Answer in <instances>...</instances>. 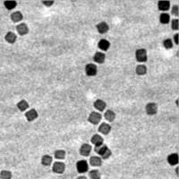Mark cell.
<instances>
[{"mask_svg":"<svg viewBox=\"0 0 179 179\" xmlns=\"http://www.w3.org/2000/svg\"><path fill=\"white\" fill-rule=\"evenodd\" d=\"M95 152H96L98 154H99L100 157H101L102 159H109L111 156V154H112V152H111L110 150L109 149V147H108L107 145H103V144L100 145V146H98V147H96V148H95Z\"/></svg>","mask_w":179,"mask_h":179,"instance_id":"cell-1","label":"cell"},{"mask_svg":"<svg viewBox=\"0 0 179 179\" xmlns=\"http://www.w3.org/2000/svg\"><path fill=\"white\" fill-rule=\"evenodd\" d=\"M135 57L138 62H141L144 63L147 61L148 56H147V51L144 48H139L135 52Z\"/></svg>","mask_w":179,"mask_h":179,"instance_id":"cell-2","label":"cell"},{"mask_svg":"<svg viewBox=\"0 0 179 179\" xmlns=\"http://www.w3.org/2000/svg\"><path fill=\"white\" fill-rule=\"evenodd\" d=\"M76 168L78 173L80 174H84L88 171L89 169V164L86 160H79L76 163Z\"/></svg>","mask_w":179,"mask_h":179,"instance_id":"cell-3","label":"cell"},{"mask_svg":"<svg viewBox=\"0 0 179 179\" xmlns=\"http://www.w3.org/2000/svg\"><path fill=\"white\" fill-rule=\"evenodd\" d=\"M66 170V165L63 162L56 161L52 166V171L55 174H63Z\"/></svg>","mask_w":179,"mask_h":179,"instance_id":"cell-4","label":"cell"},{"mask_svg":"<svg viewBox=\"0 0 179 179\" xmlns=\"http://www.w3.org/2000/svg\"><path fill=\"white\" fill-rule=\"evenodd\" d=\"M89 122L91 123L92 124H97L99 123V121L101 120V115L98 113V112H91L89 116V118H88Z\"/></svg>","mask_w":179,"mask_h":179,"instance_id":"cell-5","label":"cell"},{"mask_svg":"<svg viewBox=\"0 0 179 179\" xmlns=\"http://www.w3.org/2000/svg\"><path fill=\"white\" fill-rule=\"evenodd\" d=\"M97 66L94 64H88L85 66V73L89 76H94L97 74Z\"/></svg>","mask_w":179,"mask_h":179,"instance_id":"cell-6","label":"cell"},{"mask_svg":"<svg viewBox=\"0 0 179 179\" xmlns=\"http://www.w3.org/2000/svg\"><path fill=\"white\" fill-rule=\"evenodd\" d=\"M145 109H146V113L149 116H153V115L157 114V112H158V106H157L156 103H152H152L147 104Z\"/></svg>","mask_w":179,"mask_h":179,"instance_id":"cell-7","label":"cell"},{"mask_svg":"<svg viewBox=\"0 0 179 179\" xmlns=\"http://www.w3.org/2000/svg\"><path fill=\"white\" fill-rule=\"evenodd\" d=\"M96 28H97V30H98V31L100 34L107 33V32L109 31V25H108V23H105V22H101V23H98Z\"/></svg>","mask_w":179,"mask_h":179,"instance_id":"cell-8","label":"cell"},{"mask_svg":"<svg viewBox=\"0 0 179 179\" xmlns=\"http://www.w3.org/2000/svg\"><path fill=\"white\" fill-rule=\"evenodd\" d=\"M91 152V146L88 143H83L80 148V154L85 157L89 156Z\"/></svg>","mask_w":179,"mask_h":179,"instance_id":"cell-9","label":"cell"},{"mask_svg":"<svg viewBox=\"0 0 179 179\" xmlns=\"http://www.w3.org/2000/svg\"><path fill=\"white\" fill-rule=\"evenodd\" d=\"M16 30L17 32L19 33V35L21 36H23L25 34H27L29 32V28H28L27 24L25 23H21V24H18L16 26Z\"/></svg>","mask_w":179,"mask_h":179,"instance_id":"cell-10","label":"cell"},{"mask_svg":"<svg viewBox=\"0 0 179 179\" xmlns=\"http://www.w3.org/2000/svg\"><path fill=\"white\" fill-rule=\"evenodd\" d=\"M25 116L29 122H31L38 117V112L36 111V109H30L25 113Z\"/></svg>","mask_w":179,"mask_h":179,"instance_id":"cell-11","label":"cell"},{"mask_svg":"<svg viewBox=\"0 0 179 179\" xmlns=\"http://www.w3.org/2000/svg\"><path fill=\"white\" fill-rule=\"evenodd\" d=\"M178 154L177 153H172L167 157V162L171 166H176L178 163Z\"/></svg>","mask_w":179,"mask_h":179,"instance_id":"cell-12","label":"cell"},{"mask_svg":"<svg viewBox=\"0 0 179 179\" xmlns=\"http://www.w3.org/2000/svg\"><path fill=\"white\" fill-rule=\"evenodd\" d=\"M98 47L101 50L107 51V50H109V47H110V43H109V41L102 39V40H100V41H98Z\"/></svg>","mask_w":179,"mask_h":179,"instance_id":"cell-13","label":"cell"},{"mask_svg":"<svg viewBox=\"0 0 179 179\" xmlns=\"http://www.w3.org/2000/svg\"><path fill=\"white\" fill-rule=\"evenodd\" d=\"M110 131L111 126L109 124H106V123L101 124L99 125V127H98V132L101 133V134H105V135L109 134V133Z\"/></svg>","mask_w":179,"mask_h":179,"instance_id":"cell-14","label":"cell"},{"mask_svg":"<svg viewBox=\"0 0 179 179\" xmlns=\"http://www.w3.org/2000/svg\"><path fill=\"white\" fill-rule=\"evenodd\" d=\"M90 164L92 166H100L102 165V159L98 156H92L90 159Z\"/></svg>","mask_w":179,"mask_h":179,"instance_id":"cell-15","label":"cell"},{"mask_svg":"<svg viewBox=\"0 0 179 179\" xmlns=\"http://www.w3.org/2000/svg\"><path fill=\"white\" fill-rule=\"evenodd\" d=\"M106 107H107V104L102 99H97L96 101L94 102V108L96 109L97 110L103 111L106 109Z\"/></svg>","mask_w":179,"mask_h":179,"instance_id":"cell-16","label":"cell"},{"mask_svg":"<svg viewBox=\"0 0 179 179\" xmlns=\"http://www.w3.org/2000/svg\"><path fill=\"white\" fill-rule=\"evenodd\" d=\"M91 142H92L96 147H98V146H100V145L103 144V138L101 137L99 134H94V135L91 137Z\"/></svg>","mask_w":179,"mask_h":179,"instance_id":"cell-17","label":"cell"},{"mask_svg":"<svg viewBox=\"0 0 179 179\" xmlns=\"http://www.w3.org/2000/svg\"><path fill=\"white\" fill-rule=\"evenodd\" d=\"M93 59L98 64H102V63H104V61L106 59V55L101 52H97L93 56Z\"/></svg>","mask_w":179,"mask_h":179,"instance_id":"cell-18","label":"cell"},{"mask_svg":"<svg viewBox=\"0 0 179 179\" xmlns=\"http://www.w3.org/2000/svg\"><path fill=\"white\" fill-rule=\"evenodd\" d=\"M158 7L160 11H167L170 7L169 1H159L158 4Z\"/></svg>","mask_w":179,"mask_h":179,"instance_id":"cell-19","label":"cell"},{"mask_svg":"<svg viewBox=\"0 0 179 179\" xmlns=\"http://www.w3.org/2000/svg\"><path fill=\"white\" fill-rule=\"evenodd\" d=\"M5 40L8 42V43H10V44H14V42L16 41V35L14 34V32L9 31V32H7V33L5 34Z\"/></svg>","mask_w":179,"mask_h":179,"instance_id":"cell-20","label":"cell"},{"mask_svg":"<svg viewBox=\"0 0 179 179\" xmlns=\"http://www.w3.org/2000/svg\"><path fill=\"white\" fill-rule=\"evenodd\" d=\"M52 160L53 159L50 155H44L41 158V164L45 166H48L51 165Z\"/></svg>","mask_w":179,"mask_h":179,"instance_id":"cell-21","label":"cell"},{"mask_svg":"<svg viewBox=\"0 0 179 179\" xmlns=\"http://www.w3.org/2000/svg\"><path fill=\"white\" fill-rule=\"evenodd\" d=\"M23 14L19 11L17 12H14L13 14H11V19L14 23H18V22H21L23 20Z\"/></svg>","mask_w":179,"mask_h":179,"instance_id":"cell-22","label":"cell"},{"mask_svg":"<svg viewBox=\"0 0 179 179\" xmlns=\"http://www.w3.org/2000/svg\"><path fill=\"white\" fill-rule=\"evenodd\" d=\"M104 116H105V118H106L108 121H109V122H113V121L115 120V118H116V114H115V112L113 110H110V109L106 111Z\"/></svg>","mask_w":179,"mask_h":179,"instance_id":"cell-23","label":"cell"},{"mask_svg":"<svg viewBox=\"0 0 179 179\" xmlns=\"http://www.w3.org/2000/svg\"><path fill=\"white\" fill-rule=\"evenodd\" d=\"M17 108H18L19 110L25 111L29 108V104H28V102L26 100L23 99V100H21V101H19L17 103Z\"/></svg>","mask_w":179,"mask_h":179,"instance_id":"cell-24","label":"cell"},{"mask_svg":"<svg viewBox=\"0 0 179 179\" xmlns=\"http://www.w3.org/2000/svg\"><path fill=\"white\" fill-rule=\"evenodd\" d=\"M89 176H90V179H100L101 177V175L98 169L91 170L89 173Z\"/></svg>","mask_w":179,"mask_h":179,"instance_id":"cell-25","label":"cell"},{"mask_svg":"<svg viewBox=\"0 0 179 179\" xmlns=\"http://www.w3.org/2000/svg\"><path fill=\"white\" fill-rule=\"evenodd\" d=\"M159 21H160V23H163V24L168 23L169 21H170V15L168 14H166V13L161 14H160V16H159Z\"/></svg>","mask_w":179,"mask_h":179,"instance_id":"cell-26","label":"cell"},{"mask_svg":"<svg viewBox=\"0 0 179 179\" xmlns=\"http://www.w3.org/2000/svg\"><path fill=\"white\" fill-rule=\"evenodd\" d=\"M4 5H5V8L6 9H8V10H13L14 8L16 7V5H17V3H16V1H5L4 2Z\"/></svg>","mask_w":179,"mask_h":179,"instance_id":"cell-27","label":"cell"},{"mask_svg":"<svg viewBox=\"0 0 179 179\" xmlns=\"http://www.w3.org/2000/svg\"><path fill=\"white\" fill-rule=\"evenodd\" d=\"M135 72L139 75H143L147 73V67L144 65H140V66H137Z\"/></svg>","mask_w":179,"mask_h":179,"instance_id":"cell-28","label":"cell"},{"mask_svg":"<svg viewBox=\"0 0 179 179\" xmlns=\"http://www.w3.org/2000/svg\"><path fill=\"white\" fill-rule=\"evenodd\" d=\"M0 177L1 179H11L12 173L9 170H3L0 172Z\"/></svg>","mask_w":179,"mask_h":179,"instance_id":"cell-29","label":"cell"},{"mask_svg":"<svg viewBox=\"0 0 179 179\" xmlns=\"http://www.w3.org/2000/svg\"><path fill=\"white\" fill-rule=\"evenodd\" d=\"M55 158L56 159H64L66 158V152L64 150H57V151H55Z\"/></svg>","mask_w":179,"mask_h":179,"instance_id":"cell-30","label":"cell"},{"mask_svg":"<svg viewBox=\"0 0 179 179\" xmlns=\"http://www.w3.org/2000/svg\"><path fill=\"white\" fill-rule=\"evenodd\" d=\"M163 46L165 47L166 48H171L173 47V43H172V41L170 39H166L165 41H163Z\"/></svg>","mask_w":179,"mask_h":179,"instance_id":"cell-31","label":"cell"},{"mask_svg":"<svg viewBox=\"0 0 179 179\" xmlns=\"http://www.w3.org/2000/svg\"><path fill=\"white\" fill-rule=\"evenodd\" d=\"M178 24H179V21L178 19H174L171 23V27L174 30H178Z\"/></svg>","mask_w":179,"mask_h":179,"instance_id":"cell-32","label":"cell"},{"mask_svg":"<svg viewBox=\"0 0 179 179\" xmlns=\"http://www.w3.org/2000/svg\"><path fill=\"white\" fill-rule=\"evenodd\" d=\"M178 11H179L178 5H174V6L172 7V14H174V15L178 16V14H179Z\"/></svg>","mask_w":179,"mask_h":179,"instance_id":"cell-33","label":"cell"},{"mask_svg":"<svg viewBox=\"0 0 179 179\" xmlns=\"http://www.w3.org/2000/svg\"><path fill=\"white\" fill-rule=\"evenodd\" d=\"M43 4L46 6H51L54 4V1H43Z\"/></svg>","mask_w":179,"mask_h":179,"instance_id":"cell-34","label":"cell"},{"mask_svg":"<svg viewBox=\"0 0 179 179\" xmlns=\"http://www.w3.org/2000/svg\"><path fill=\"white\" fill-rule=\"evenodd\" d=\"M174 41L177 45H178V34L177 33L174 35Z\"/></svg>","mask_w":179,"mask_h":179,"instance_id":"cell-35","label":"cell"},{"mask_svg":"<svg viewBox=\"0 0 179 179\" xmlns=\"http://www.w3.org/2000/svg\"><path fill=\"white\" fill-rule=\"evenodd\" d=\"M77 179H87L86 177H84V176H81V177H79Z\"/></svg>","mask_w":179,"mask_h":179,"instance_id":"cell-36","label":"cell"}]
</instances>
